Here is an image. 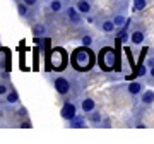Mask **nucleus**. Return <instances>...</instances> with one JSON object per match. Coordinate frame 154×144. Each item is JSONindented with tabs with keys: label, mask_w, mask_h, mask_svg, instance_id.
<instances>
[{
	"label": "nucleus",
	"mask_w": 154,
	"mask_h": 144,
	"mask_svg": "<svg viewBox=\"0 0 154 144\" xmlns=\"http://www.w3.org/2000/svg\"><path fill=\"white\" fill-rule=\"evenodd\" d=\"M94 53L89 48H77L72 53V65L75 67L77 70H89L94 65Z\"/></svg>",
	"instance_id": "obj_1"
},
{
	"label": "nucleus",
	"mask_w": 154,
	"mask_h": 144,
	"mask_svg": "<svg viewBox=\"0 0 154 144\" xmlns=\"http://www.w3.org/2000/svg\"><path fill=\"white\" fill-rule=\"evenodd\" d=\"M99 60H101V69L103 70H113L115 69V60L116 53L113 48H103L99 53Z\"/></svg>",
	"instance_id": "obj_2"
},
{
	"label": "nucleus",
	"mask_w": 154,
	"mask_h": 144,
	"mask_svg": "<svg viewBox=\"0 0 154 144\" xmlns=\"http://www.w3.org/2000/svg\"><path fill=\"white\" fill-rule=\"evenodd\" d=\"M50 67L51 69H55V70H62L63 67L67 65V53L62 48H55V50L51 52V57H50ZM48 67V69H50Z\"/></svg>",
	"instance_id": "obj_3"
},
{
	"label": "nucleus",
	"mask_w": 154,
	"mask_h": 144,
	"mask_svg": "<svg viewBox=\"0 0 154 144\" xmlns=\"http://www.w3.org/2000/svg\"><path fill=\"white\" fill-rule=\"evenodd\" d=\"M55 88H57V91H58V93L65 94V93H69V89H70V84H69V81H67V79L58 77V79L55 81Z\"/></svg>",
	"instance_id": "obj_4"
},
{
	"label": "nucleus",
	"mask_w": 154,
	"mask_h": 144,
	"mask_svg": "<svg viewBox=\"0 0 154 144\" xmlns=\"http://www.w3.org/2000/svg\"><path fill=\"white\" fill-rule=\"evenodd\" d=\"M62 117L67 118V120H72V118L75 117V106L72 105V103H67V105L62 108Z\"/></svg>",
	"instance_id": "obj_5"
},
{
	"label": "nucleus",
	"mask_w": 154,
	"mask_h": 144,
	"mask_svg": "<svg viewBox=\"0 0 154 144\" xmlns=\"http://www.w3.org/2000/svg\"><path fill=\"white\" fill-rule=\"evenodd\" d=\"M67 16H69V19H70L72 22H79L81 21V16L77 14V11L74 9V7H70V9L67 11Z\"/></svg>",
	"instance_id": "obj_6"
},
{
	"label": "nucleus",
	"mask_w": 154,
	"mask_h": 144,
	"mask_svg": "<svg viewBox=\"0 0 154 144\" xmlns=\"http://www.w3.org/2000/svg\"><path fill=\"white\" fill-rule=\"evenodd\" d=\"M77 11L79 12H89L91 11L89 2H86V0H79V4H77Z\"/></svg>",
	"instance_id": "obj_7"
},
{
	"label": "nucleus",
	"mask_w": 154,
	"mask_h": 144,
	"mask_svg": "<svg viewBox=\"0 0 154 144\" xmlns=\"http://www.w3.org/2000/svg\"><path fill=\"white\" fill-rule=\"evenodd\" d=\"M82 110L84 111H93L94 110V101L91 100V98H88V100L82 101Z\"/></svg>",
	"instance_id": "obj_8"
},
{
	"label": "nucleus",
	"mask_w": 154,
	"mask_h": 144,
	"mask_svg": "<svg viewBox=\"0 0 154 144\" xmlns=\"http://www.w3.org/2000/svg\"><path fill=\"white\" fill-rule=\"evenodd\" d=\"M154 101V93L152 91H147V93L142 94V103H146V105H151Z\"/></svg>",
	"instance_id": "obj_9"
},
{
	"label": "nucleus",
	"mask_w": 154,
	"mask_h": 144,
	"mask_svg": "<svg viewBox=\"0 0 154 144\" xmlns=\"http://www.w3.org/2000/svg\"><path fill=\"white\" fill-rule=\"evenodd\" d=\"M144 41V34L140 33V31H134L132 33V43L139 45V43H142Z\"/></svg>",
	"instance_id": "obj_10"
},
{
	"label": "nucleus",
	"mask_w": 154,
	"mask_h": 144,
	"mask_svg": "<svg viewBox=\"0 0 154 144\" xmlns=\"http://www.w3.org/2000/svg\"><path fill=\"white\" fill-rule=\"evenodd\" d=\"M70 125H72L74 129H77V127H84V120L81 118V117H74V118L70 120Z\"/></svg>",
	"instance_id": "obj_11"
},
{
	"label": "nucleus",
	"mask_w": 154,
	"mask_h": 144,
	"mask_svg": "<svg viewBox=\"0 0 154 144\" xmlns=\"http://www.w3.org/2000/svg\"><path fill=\"white\" fill-rule=\"evenodd\" d=\"M128 93H132V94L140 93V84H139V83H132V84H128Z\"/></svg>",
	"instance_id": "obj_12"
},
{
	"label": "nucleus",
	"mask_w": 154,
	"mask_h": 144,
	"mask_svg": "<svg viewBox=\"0 0 154 144\" xmlns=\"http://www.w3.org/2000/svg\"><path fill=\"white\" fill-rule=\"evenodd\" d=\"M134 5H135V11H142L147 5V2L146 0H134Z\"/></svg>",
	"instance_id": "obj_13"
},
{
	"label": "nucleus",
	"mask_w": 154,
	"mask_h": 144,
	"mask_svg": "<svg viewBox=\"0 0 154 144\" xmlns=\"http://www.w3.org/2000/svg\"><path fill=\"white\" fill-rule=\"evenodd\" d=\"M113 26H115V22H111V21L103 22V29H105L106 33H110V31H113Z\"/></svg>",
	"instance_id": "obj_14"
},
{
	"label": "nucleus",
	"mask_w": 154,
	"mask_h": 144,
	"mask_svg": "<svg viewBox=\"0 0 154 144\" xmlns=\"http://www.w3.org/2000/svg\"><path fill=\"white\" fill-rule=\"evenodd\" d=\"M7 101H9V103H16L17 101V93L16 91H12V93L7 94Z\"/></svg>",
	"instance_id": "obj_15"
},
{
	"label": "nucleus",
	"mask_w": 154,
	"mask_h": 144,
	"mask_svg": "<svg viewBox=\"0 0 154 144\" xmlns=\"http://www.w3.org/2000/svg\"><path fill=\"white\" fill-rule=\"evenodd\" d=\"M113 22H115V26H123V24H125V17L123 16H116L115 19H113Z\"/></svg>",
	"instance_id": "obj_16"
},
{
	"label": "nucleus",
	"mask_w": 154,
	"mask_h": 144,
	"mask_svg": "<svg viewBox=\"0 0 154 144\" xmlns=\"http://www.w3.org/2000/svg\"><path fill=\"white\" fill-rule=\"evenodd\" d=\"M62 9V4H60V0H53V2H51V11H60Z\"/></svg>",
	"instance_id": "obj_17"
},
{
	"label": "nucleus",
	"mask_w": 154,
	"mask_h": 144,
	"mask_svg": "<svg viewBox=\"0 0 154 144\" xmlns=\"http://www.w3.org/2000/svg\"><path fill=\"white\" fill-rule=\"evenodd\" d=\"M17 9H19V14H21V16H26V12H28L26 5H17Z\"/></svg>",
	"instance_id": "obj_18"
},
{
	"label": "nucleus",
	"mask_w": 154,
	"mask_h": 144,
	"mask_svg": "<svg viewBox=\"0 0 154 144\" xmlns=\"http://www.w3.org/2000/svg\"><path fill=\"white\" fill-rule=\"evenodd\" d=\"M34 33H36V34H43L45 33V28L39 24V26H36V28H34Z\"/></svg>",
	"instance_id": "obj_19"
},
{
	"label": "nucleus",
	"mask_w": 154,
	"mask_h": 144,
	"mask_svg": "<svg viewBox=\"0 0 154 144\" xmlns=\"http://www.w3.org/2000/svg\"><path fill=\"white\" fill-rule=\"evenodd\" d=\"M144 74H146V65H140L137 70V76H144Z\"/></svg>",
	"instance_id": "obj_20"
},
{
	"label": "nucleus",
	"mask_w": 154,
	"mask_h": 144,
	"mask_svg": "<svg viewBox=\"0 0 154 144\" xmlns=\"http://www.w3.org/2000/svg\"><path fill=\"white\" fill-rule=\"evenodd\" d=\"M82 43H84V46H89V45H91V38H89V36H84Z\"/></svg>",
	"instance_id": "obj_21"
},
{
	"label": "nucleus",
	"mask_w": 154,
	"mask_h": 144,
	"mask_svg": "<svg viewBox=\"0 0 154 144\" xmlns=\"http://www.w3.org/2000/svg\"><path fill=\"white\" fill-rule=\"evenodd\" d=\"M91 118H93L94 122H99V118H101V117H99V113H93V115H91Z\"/></svg>",
	"instance_id": "obj_22"
},
{
	"label": "nucleus",
	"mask_w": 154,
	"mask_h": 144,
	"mask_svg": "<svg viewBox=\"0 0 154 144\" xmlns=\"http://www.w3.org/2000/svg\"><path fill=\"white\" fill-rule=\"evenodd\" d=\"M34 2H36V0H24V4H26V5H33Z\"/></svg>",
	"instance_id": "obj_23"
},
{
	"label": "nucleus",
	"mask_w": 154,
	"mask_h": 144,
	"mask_svg": "<svg viewBox=\"0 0 154 144\" xmlns=\"http://www.w3.org/2000/svg\"><path fill=\"white\" fill-rule=\"evenodd\" d=\"M147 65H149V67H154V58H149V60H147Z\"/></svg>",
	"instance_id": "obj_24"
},
{
	"label": "nucleus",
	"mask_w": 154,
	"mask_h": 144,
	"mask_svg": "<svg viewBox=\"0 0 154 144\" xmlns=\"http://www.w3.org/2000/svg\"><path fill=\"white\" fill-rule=\"evenodd\" d=\"M5 91H7L5 86H0V94H5Z\"/></svg>",
	"instance_id": "obj_25"
},
{
	"label": "nucleus",
	"mask_w": 154,
	"mask_h": 144,
	"mask_svg": "<svg viewBox=\"0 0 154 144\" xmlns=\"http://www.w3.org/2000/svg\"><path fill=\"white\" fill-rule=\"evenodd\" d=\"M151 76L154 77V67H151Z\"/></svg>",
	"instance_id": "obj_26"
}]
</instances>
